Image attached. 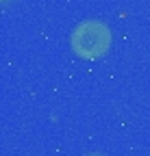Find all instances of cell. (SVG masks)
Wrapping results in <instances>:
<instances>
[{
  "label": "cell",
  "instance_id": "cell-2",
  "mask_svg": "<svg viewBox=\"0 0 150 156\" xmlns=\"http://www.w3.org/2000/svg\"><path fill=\"white\" fill-rule=\"evenodd\" d=\"M85 156H104V154H98V152H91V154H85Z\"/></svg>",
  "mask_w": 150,
  "mask_h": 156
},
{
  "label": "cell",
  "instance_id": "cell-1",
  "mask_svg": "<svg viewBox=\"0 0 150 156\" xmlns=\"http://www.w3.org/2000/svg\"><path fill=\"white\" fill-rule=\"evenodd\" d=\"M70 44H72V50L81 58H87V61L100 58L111 46V28L107 22L96 17L83 20L74 26L70 35Z\"/></svg>",
  "mask_w": 150,
  "mask_h": 156
}]
</instances>
